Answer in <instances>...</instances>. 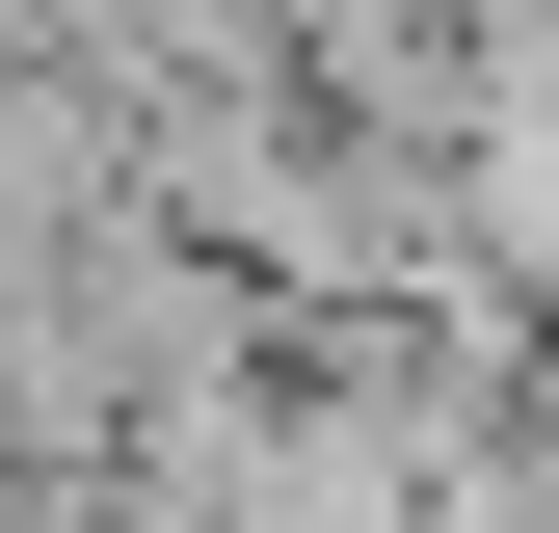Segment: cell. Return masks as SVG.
<instances>
[{
    "instance_id": "obj_1",
    "label": "cell",
    "mask_w": 559,
    "mask_h": 533,
    "mask_svg": "<svg viewBox=\"0 0 559 533\" xmlns=\"http://www.w3.org/2000/svg\"><path fill=\"white\" fill-rule=\"evenodd\" d=\"M479 240H507V266H559V0L507 27V107H479Z\"/></svg>"
}]
</instances>
